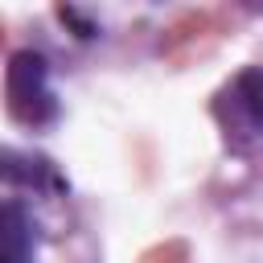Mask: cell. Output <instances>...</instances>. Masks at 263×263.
I'll list each match as a JSON object with an SVG mask.
<instances>
[{
    "label": "cell",
    "mask_w": 263,
    "mask_h": 263,
    "mask_svg": "<svg viewBox=\"0 0 263 263\" xmlns=\"http://www.w3.org/2000/svg\"><path fill=\"white\" fill-rule=\"evenodd\" d=\"M0 173L8 185H29L37 193H66V181L58 177V168L45 156H21L16 148L0 152Z\"/></svg>",
    "instance_id": "obj_4"
},
{
    "label": "cell",
    "mask_w": 263,
    "mask_h": 263,
    "mask_svg": "<svg viewBox=\"0 0 263 263\" xmlns=\"http://www.w3.org/2000/svg\"><path fill=\"white\" fill-rule=\"evenodd\" d=\"M41 247L37 218L21 197H4L0 205V263H33Z\"/></svg>",
    "instance_id": "obj_3"
},
{
    "label": "cell",
    "mask_w": 263,
    "mask_h": 263,
    "mask_svg": "<svg viewBox=\"0 0 263 263\" xmlns=\"http://www.w3.org/2000/svg\"><path fill=\"white\" fill-rule=\"evenodd\" d=\"M8 115L25 127H49L58 119V95L49 86V62L37 49H16L4 70Z\"/></svg>",
    "instance_id": "obj_1"
},
{
    "label": "cell",
    "mask_w": 263,
    "mask_h": 263,
    "mask_svg": "<svg viewBox=\"0 0 263 263\" xmlns=\"http://www.w3.org/2000/svg\"><path fill=\"white\" fill-rule=\"evenodd\" d=\"M214 119L230 140H263V66H242L218 90Z\"/></svg>",
    "instance_id": "obj_2"
}]
</instances>
